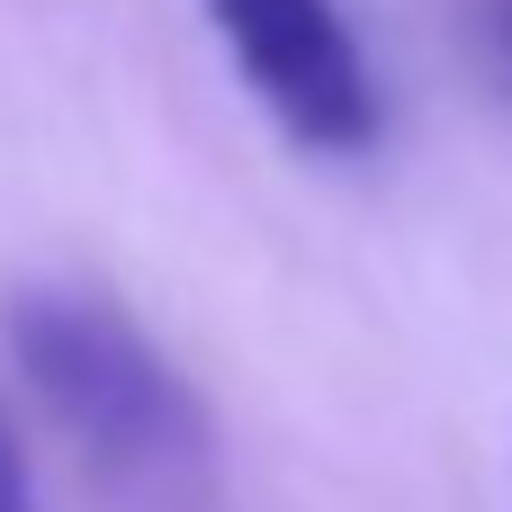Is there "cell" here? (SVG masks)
<instances>
[{
	"instance_id": "cell-3",
	"label": "cell",
	"mask_w": 512,
	"mask_h": 512,
	"mask_svg": "<svg viewBox=\"0 0 512 512\" xmlns=\"http://www.w3.org/2000/svg\"><path fill=\"white\" fill-rule=\"evenodd\" d=\"M459 18H468V45H477V63L495 72V90L512 99V0H459Z\"/></svg>"
},
{
	"instance_id": "cell-2",
	"label": "cell",
	"mask_w": 512,
	"mask_h": 512,
	"mask_svg": "<svg viewBox=\"0 0 512 512\" xmlns=\"http://www.w3.org/2000/svg\"><path fill=\"white\" fill-rule=\"evenodd\" d=\"M243 90L279 117L306 153H369L378 144V81L360 36L333 0H198Z\"/></svg>"
},
{
	"instance_id": "cell-1",
	"label": "cell",
	"mask_w": 512,
	"mask_h": 512,
	"mask_svg": "<svg viewBox=\"0 0 512 512\" xmlns=\"http://www.w3.org/2000/svg\"><path fill=\"white\" fill-rule=\"evenodd\" d=\"M9 360L45 423L126 495H180L207 477V405L189 378L90 288H27L9 306Z\"/></svg>"
},
{
	"instance_id": "cell-4",
	"label": "cell",
	"mask_w": 512,
	"mask_h": 512,
	"mask_svg": "<svg viewBox=\"0 0 512 512\" xmlns=\"http://www.w3.org/2000/svg\"><path fill=\"white\" fill-rule=\"evenodd\" d=\"M0 512H27V486H18V468H9V450H0Z\"/></svg>"
}]
</instances>
